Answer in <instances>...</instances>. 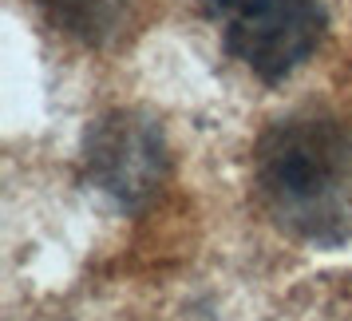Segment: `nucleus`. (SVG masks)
<instances>
[{
	"mask_svg": "<svg viewBox=\"0 0 352 321\" xmlns=\"http://www.w3.org/2000/svg\"><path fill=\"white\" fill-rule=\"evenodd\" d=\"M254 183L273 222L313 246L349 238V135L329 115L277 119L254 147Z\"/></svg>",
	"mask_w": 352,
	"mask_h": 321,
	"instance_id": "1",
	"label": "nucleus"
},
{
	"mask_svg": "<svg viewBox=\"0 0 352 321\" xmlns=\"http://www.w3.org/2000/svg\"><path fill=\"white\" fill-rule=\"evenodd\" d=\"M40 17L87 48H103L127 32L135 0H32Z\"/></svg>",
	"mask_w": 352,
	"mask_h": 321,
	"instance_id": "4",
	"label": "nucleus"
},
{
	"mask_svg": "<svg viewBox=\"0 0 352 321\" xmlns=\"http://www.w3.org/2000/svg\"><path fill=\"white\" fill-rule=\"evenodd\" d=\"M226 52L257 80L281 83L317 52L324 0H202Z\"/></svg>",
	"mask_w": 352,
	"mask_h": 321,
	"instance_id": "2",
	"label": "nucleus"
},
{
	"mask_svg": "<svg viewBox=\"0 0 352 321\" xmlns=\"http://www.w3.org/2000/svg\"><path fill=\"white\" fill-rule=\"evenodd\" d=\"M87 178L119 207L139 210L159 191L166 175V143L162 127L139 112H115L91 123L83 143Z\"/></svg>",
	"mask_w": 352,
	"mask_h": 321,
	"instance_id": "3",
	"label": "nucleus"
}]
</instances>
